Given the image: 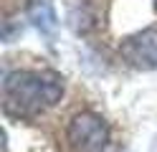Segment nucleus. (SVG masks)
<instances>
[{"instance_id":"nucleus-1","label":"nucleus","mask_w":157,"mask_h":152,"mask_svg":"<svg viewBox=\"0 0 157 152\" xmlns=\"http://www.w3.org/2000/svg\"><path fill=\"white\" fill-rule=\"evenodd\" d=\"M63 96V79L53 71H13L3 81V109L18 119H33Z\"/></svg>"},{"instance_id":"nucleus-4","label":"nucleus","mask_w":157,"mask_h":152,"mask_svg":"<svg viewBox=\"0 0 157 152\" xmlns=\"http://www.w3.org/2000/svg\"><path fill=\"white\" fill-rule=\"evenodd\" d=\"M28 18L43 36H53L58 28V18H56L51 0H31L28 3Z\"/></svg>"},{"instance_id":"nucleus-3","label":"nucleus","mask_w":157,"mask_h":152,"mask_svg":"<svg viewBox=\"0 0 157 152\" xmlns=\"http://www.w3.org/2000/svg\"><path fill=\"white\" fill-rule=\"evenodd\" d=\"M119 53L132 68H140V71L157 68V28H144L122 38Z\"/></svg>"},{"instance_id":"nucleus-2","label":"nucleus","mask_w":157,"mask_h":152,"mask_svg":"<svg viewBox=\"0 0 157 152\" xmlns=\"http://www.w3.org/2000/svg\"><path fill=\"white\" fill-rule=\"evenodd\" d=\"M109 124L96 111H78L66 124V145L71 152H101L109 145Z\"/></svg>"}]
</instances>
